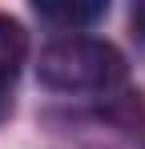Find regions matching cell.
<instances>
[{"label":"cell","instance_id":"7a4b0ae2","mask_svg":"<svg viewBox=\"0 0 145 149\" xmlns=\"http://www.w3.org/2000/svg\"><path fill=\"white\" fill-rule=\"evenodd\" d=\"M24 56H28V36H24V28L12 20V16H4L0 12V85H8L12 89V81L20 73Z\"/></svg>","mask_w":145,"mask_h":149},{"label":"cell","instance_id":"3957f363","mask_svg":"<svg viewBox=\"0 0 145 149\" xmlns=\"http://www.w3.org/2000/svg\"><path fill=\"white\" fill-rule=\"evenodd\" d=\"M105 12H109V4H36V16H40V20L61 24V28H72V32L97 24Z\"/></svg>","mask_w":145,"mask_h":149},{"label":"cell","instance_id":"5b68a950","mask_svg":"<svg viewBox=\"0 0 145 149\" xmlns=\"http://www.w3.org/2000/svg\"><path fill=\"white\" fill-rule=\"evenodd\" d=\"M8 113H12V89L0 85V121H8Z\"/></svg>","mask_w":145,"mask_h":149},{"label":"cell","instance_id":"277c9868","mask_svg":"<svg viewBox=\"0 0 145 149\" xmlns=\"http://www.w3.org/2000/svg\"><path fill=\"white\" fill-rule=\"evenodd\" d=\"M129 24H133V36H141V40H145V0H141V4H133Z\"/></svg>","mask_w":145,"mask_h":149},{"label":"cell","instance_id":"6da1fadb","mask_svg":"<svg viewBox=\"0 0 145 149\" xmlns=\"http://www.w3.org/2000/svg\"><path fill=\"white\" fill-rule=\"evenodd\" d=\"M36 73H40V81L48 89L97 93V89H109V85H117L125 77V56L101 36L69 32V36H56L52 45L40 49Z\"/></svg>","mask_w":145,"mask_h":149}]
</instances>
